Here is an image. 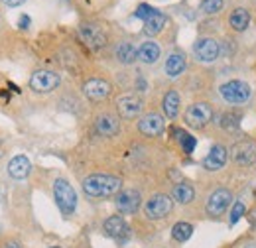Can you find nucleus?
<instances>
[{
  "label": "nucleus",
  "instance_id": "nucleus-1",
  "mask_svg": "<svg viewBox=\"0 0 256 248\" xmlns=\"http://www.w3.org/2000/svg\"><path fill=\"white\" fill-rule=\"evenodd\" d=\"M122 187L120 178L116 176H106V174H95L85 178L83 182V191L91 197H110L114 193H118Z\"/></svg>",
  "mask_w": 256,
  "mask_h": 248
},
{
  "label": "nucleus",
  "instance_id": "nucleus-2",
  "mask_svg": "<svg viewBox=\"0 0 256 248\" xmlns=\"http://www.w3.org/2000/svg\"><path fill=\"white\" fill-rule=\"evenodd\" d=\"M54 197H56V203L62 209V213L71 215L75 211V207H77V193H75V189L71 187L69 182L56 180L54 182Z\"/></svg>",
  "mask_w": 256,
  "mask_h": 248
},
{
  "label": "nucleus",
  "instance_id": "nucleus-3",
  "mask_svg": "<svg viewBox=\"0 0 256 248\" xmlns=\"http://www.w3.org/2000/svg\"><path fill=\"white\" fill-rule=\"evenodd\" d=\"M219 93L223 96V100H226L228 104H242L250 98V85L244 81L232 79V81H226L221 85Z\"/></svg>",
  "mask_w": 256,
  "mask_h": 248
},
{
  "label": "nucleus",
  "instance_id": "nucleus-4",
  "mask_svg": "<svg viewBox=\"0 0 256 248\" xmlns=\"http://www.w3.org/2000/svg\"><path fill=\"white\" fill-rule=\"evenodd\" d=\"M186 124L192 128H205L213 120V108L207 102H195L186 110Z\"/></svg>",
  "mask_w": 256,
  "mask_h": 248
},
{
  "label": "nucleus",
  "instance_id": "nucleus-5",
  "mask_svg": "<svg viewBox=\"0 0 256 248\" xmlns=\"http://www.w3.org/2000/svg\"><path fill=\"white\" fill-rule=\"evenodd\" d=\"M58 85H60V75L48 69H40L30 77V87L36 93H50L58 89Z\"/></svg>",
  "mask_w": 256,
  "mask_h": 248
},
{
  "label": "nucleus",
  "instance_id": "nucleus-6",
  "mask_svg": "<svg viewBox=\"0 0 256 248\" xmlns=\"http://www.w3.org/2000/svg\"><path fill=\"white\" fill-rule=\"evenodd\" d=\"M174 209V203L168 195H154L146 205H144V215L152 220L164 218L166 215H170Z\"/></svg>",
  "mask_w": 256,
  "mask_h": 248
},
{
  "label": "nucleus",
  "instance_id": "nucleus-7",
  "mask_svg": "<svg viewBox=\"0 0 256 248\" xmlns=\"http://www.w3.org/2000/svg\"><path fill=\"white\" fill-rule=\"evenodd\" d=\"M230 201H232V195H230L228 189H217V191H213L211 197L207 199V207H205L207 209V215L213 218L221 217L224 211L228 209Z\"/></svg>",
  "mask_w": 256,
  "mask_h": 248
},
{
  "label": "nucleus",
  "instance_id": "nucleus-8",
  "mask_svg": "<svg viewBox=\"0 0 256 248\" xmlns=\"http://www.w3.org/2000/svg\"><path fill=\"white\" fill-rule=\"evenodd\" d=\"M193 54H195V58H197L199 62L213 63L219 58V54H221V46H219V42H215L213 38H203V40H199V42L195 44Z\"/></svg>",
  "mask_w": 256,
  "mask_h": 248
},
{
  "label": "nucleus",
  "instance_id": "nucleus-9",
  "mask_svg": "<svg viewBox=\"0 0 256 248\" xmlns=\"http://www.w3.org/2000/svg\"><path fill=\"white\" fill-rule=\"evenodd\" d=\"M140 203H142V199H140V193H138L136 189H122V191H118L116 201H114L116 209H118L122 215H132V213H136V211L140 209Z\"/></svg>",
  "mask_w": 256,
  "mask_h": 248
},
{
  "label": "nucleus",
  "instance_id": "nucleus-10",
  "mask_svg": "<svg viewBox=\"0 0 256 248\" xmlns=\"http://www.w3.org/2000/svg\"><path fill=\"white\" fill-rule=\"evenodd\" d=\"M79 36H81V40L85 42V46H89L93 52L104 48V44H106L104 32L100 30L98 26H95V24H83V26L79 28Z\"/></svg>",
  "mask_w": 256,
  "mask_h": 248
},
{
  "label": "nucleus",
  "instance_id": "nucleus-11",
  "mask_svg": "<svg viewBox=\"0 0 256 248\" xmlns=\"http://www.w3.org/2000/svg\"><path fill=\"white\" fill-rule=\"evenodd\" d=\"M83 93H85L87 98H91V100L98 102V100H104L106 96H110L112 87H110L108 81L95 77V79H89V81L83 85Z\"/></svg>",
  "mask_w": 256,
  "mask_h": 248
},
{
  "label": "nucleus",
  "instance_id": "nucleus-12",
  "mask_svg": "<svg viewBox=\"0 0 256 248\" xmlns=\"http://www.w3.org/2000/svg\"><path fill=\"white\" fill-rule=\"evenodd\" d=\"M116 108L122 118H134L142 112V100L136 94H124L116 100Z\"/></svg>",
  "mask_w": 256,
  "mask_h": 248
},
{
  "label": "nucleus",
  "instance_id": "nucleus-13",
  "mask_svg": "<svg viewBox=\"0 0 256 248\" xmlns=\"http://www.w3.org/2000/svg\"><path fill=\"white\" fill-rule=\"evenodd\" d=\"M164 128H166L164 118H162L160 114H156V112H148L138 122V130L142 134H146V136H160L162 132H164Z\"/></svg>",
  "mask_w": 256,
  "mask_h": 248
},
{
  "label": "nucleus",
  "instance_id": "nucleus-14",
  "mask_svg": "<svg viewBox=\"0 0 256 248\" xmlns=\"http://www.w3.org/2000/svg\"><path fill=\"white\" fill-rule=\"evenodd\" d=\"M230 156L234 158V162H238L240 166H246L250 164L252 160L256 158V146L254 142L250 140H242V142H236L230 150Z\"/></svg>",
  "mask_w": 256,
  "mask_h": 248
},
{
  "label": "nucleus",
  "instance_id": "nucleus-15",
  "mask_svg": "<svg viewBox=\"0 0 256 248\" xmlns=\"http://www.w3.org/2000/svg\"><path fill=\"white\" fill-rule=\"evenodd\" d=\"M224 162H226V148L221 146V144H215L211 148V152L207 154V158L203 160V166H205V170L215 172V170H221L223 168Z\"/></svg>",
  "mask_w": 256,
  "mask_h": 248
},
{
  "label": "nucleus",
  "instance_id": "nucleus-16",
  "mask_svg": "<svg viewBox=\"0 0 256 248\" xmlns=\"http://www.w3.org/2000/svg\"><path fill=\"white\" fill-rule=\"evenodd\" d=\"M30 170H32V166H30V160L26 156H14L8 164V174L14 180H26Z\"/></svg>",
  "mask_w": 256,
  "mask_h": 248
},
{
  "label": "nucleus",
  "instance_id": "nucleus-17",
  "mask_svg": "<svg viewBox=\"0 0 256 248\" xmlns=\"http://www.w3.org/2000/svg\"><path fill=\"white\" fill-rule=\"evenodd\" d=\"M104 232L112 238H120V236H126L128 234V224L126 220L120 217V215H112V217L106 218L104 222Z\"/></svg>",
  "mask_w": 256,
  "mask_h": 248
},
{
  "label": "nucleus",
  "instance_id": "nucleus-18",
  "mask_svg": "<svg viewBox=\"0 0 256 248\" xmlns=\"http://www.w3.org/2000/svg\"><path fill=\"white\" fill-rule=\"evenodd\" d=\"M186 56L184 54H180V52H174V54H170L168 56V60H166V73L170 75V77H178V75H182L184 71H186Z\"/></svg>",
  "mask_w": 256,
  "mask_h": 248
},
{
  "label": "nucleus",
  "instance_id": "nucleus-19",
  "mask_svg": "<svg viewBox=\"0 0 256 248\" xmlns=\"http://www.w3.org/2000/svg\"><path fill=\"white\" fill-rule=\"evenodd\" d=\"M166 26V16L162 14L160 10H152V14L148 16V20L144 22V34L146 36H158Z\"/></svg>",
  "mask_w": 256,
  "mask_h": 248
},
{
  "label": "nucleus",
  "instance_id": "nucleus-20",
  "mask_svg": "<svg viewBox=\"0 0 256 248\" xmlns=\"http://www.w3.org/2000/svg\"><path fill=\"white\" fill-rule=\"evenodd\" d=\"M160 58V46L156 42H144L138 48V60L142 63H156Z\"/></svg>",
  "mask_w": 256,
  "mask_h": 248
},
{
  "label": "nucleus",
  "instance_id": "nucleus-21",
  "mask_svg": "<svg viewBox=\"0 0 256 248\" xmlns=\"http://www.w3.org/2000/svg\"><path fill=\"white\" fill-rule=\"evenodd\" d=\"M228 22H230L232 30L244 32L246 28H248V24H250V12H248L246 8H236V10L230 14Z\"/></svg>",
  "mask_w": 256,
  "mask_h": 248
},
{
  "label": "nucleus",
  "instance_id": "nucleus-22",
  "mask_svg": "<svg viewBox=\"0 0 256 248\" xmlns=\"http://www.w3.org/2000/svg\"><path fill=\"white\" fill-rule=\"evenodd\" d=\"M180 102H182V100H180L178 91H168V93H166L162 106H164V112H166L168 118H176V116H178V112H180Z\"/></svg>",
  "mask_w": 256,
  "mask_h": 248
},
{
  "label": "nucleus",
  "instance_id": "nucleus-23",
  "mask_svg": "<svg viewBox=\"0 0 256 248\" xmlns=\"http://www.w3.org/2000/svg\"><path fill=\"white\" fill-rule=\"evenodd\" d=\"M96 130L102 134V136H114L118 132V120L110 114H102L96 118Z\"/></svg>",
  "mask_w": 256,
  "mask_h": 248
},
{
  "label": "nucleus",
  "instance_id": "nucleus-24",
  "mask_svg": "<svg viewBox=\"0 0 256 248\" xmlns=\"http://www.w3.org/2000/svg\"><path fill=\"white\" fill-rule=\"evenodd\" d=\"M116 58H118V62L124 63V65H130V63L136 62V58H138V50L132 46V44H120L118 48H116Z\"/></svg>",
  "mask_w": 256,
  "mask_h": 248
},
{
  "label": "nucleus",
  "instance_id": "nucleus-25",
  "mask_svg": "<svg viewBox=\"0 0 256 248\" xmlns=\"http://www.w3.org/2000/svg\"><path fill=\"white\" fill-rule=\"evenodd\" d=\"M193 197H195V191H193L192 186H188V184H178V186L174 187V199H176L178 203L188 205V203L193 201Z\"/></svg>",
  "mask_w": 256,
  "mask_h": 248
},
{
  "label": "nucleus",
  "instance_id": "nucleus-26",
  "mask_svg": "<svg viewBox=\"0 0 256 248\" xmlns=\"http://www.w3.org/2000/svg\"><path fill=\"white\" fill-rule=\"evenodd\" d=\"M192 234H193V226L190 222H176L174 228H172V236H174V240H178V242L190 240Z\"/></svg>",
  "mask_w": 256,
  "mask_h": 248
},
{
  "label": "nucleus",
  "instance_id": "nucleus-27",
  "mask_svg": "<svg viewBox=\"0 0 256 248\" xmlns=\"http://www.w3.org/2000/svg\"><path fill=\"white\" fill-rule=\"evenodd\" d=\"M176 136H178V140H180V144H182V148H184V152L186 154H192L193 150H195V138L190 136L188 132H184V130H176Z\"/></svg>",
  "mask_w": 256,
  "mask_h": 248
},
{
  "label": "nucleus",
  "instance_id": "nucleus-28",
  "mask_svg": "<svg viewBox=\"0 0 256 248\" xmlns=\"http://www.w3.org/2000/svg\"><path fill=\"white\" fill-rule=\"evenodd\" d=\"M244 213H246V207H244L240 201H236V203L232 205V209H230V218H228V224H230V226H234V224H236V222L242 218V215H244Z\"/></svg>",
  "mask_w": 256,
  "mask_h": 248
},
{
  "label": "nucleus",
  "instance_id": "nucleus-29",
  "mask_svg": "<svg viewBox=\"0 0 256 248\" xmlns=\"http://www.w3.org/2000/svg\"><path fill=\"white\" fill-rule=\"evenodd\" d=\"M223 0H203L201 2V10L205 14H217L221 8H223Z\"/></svg>",
  "mask_w": 256,
  "mask_h": 248
},
{
  "label": "nucleus",
  "instance_id": "nucleus-30",
  "mask_svg": "<svg viewBox=\"0 0 256 248\" xmlns=\"http://www.w3.org/2000/svg\"><path fill=\"white\" fill-rule=\"evenodd\" d=\"M152 10H154V8H152V6H148V4H140V6L136 8V18H140V20H144V22H146V20H148V16L152 14Z\"/></svg>",
  "mask_w": 256,
  "mask_h": 248
},
{
  "label": "nucleus",
  "instance_id": "nucleus-31",
  "mask_svg": "<svg viewBox=\"0 0 256 248\" xmlns=\"http://www.w3.org/2000/svg\"><path fill=\"white\" fill-rule=\"evenodd\" d=\"M18 26H20L22 30H28V26H30V18H28V16L24 14V16L20 18V22H18Z\"/></svg>",
  "mask_w": 256,
  "mask_h": 248
},
{
  "label": "nucleus",
  "instance_id": "nucleus-32",
  "mask_svg": "<svg viewBox=\"0 0 256 248\" xmlns=\"http://www.w3.org/2000/svg\"><path fill=\"white\" fill-rule=\"evenodd\" d=\"M2 2H4L6 6H12V8H14V6H20V4H24L26 0H2Z\"/></svg>",
  "mask_w": 256,
  "mask_h": 248
},
{
  "label": "nucleus",
  "instance_id": "nucleus-33",
  "mask_svg": "<svg viewBox=\"0 0 256 248\" xmlns=\"http://www.w3.org/2000/svg\"><path fill=\"white\" fill-rule=\"evenodd\" d=\"M4 248H22V246H20V244H16V242H8Z\"/></svg>",
  "mask_w": 256,
  "mask_h": 248
},
{
  "label": "nucleus",
  "instance_id": "nucleus-34",
  "mask_svg": "<svg viewBox=\"0 0 256 248\" xmlns=\"http://www.w3.org/2000/svg\"><path fill=\"white\" fill-rule=\"evenodd\" d=\"M244 248H256V240H254V242H248V244H246Z\"/></svg>",
  "mask_w": 256,
  "mask_h": 248
},
{
  "label": "nucleus",
  "instance_id": "nucleus-35",
  "mask_svg": "<svg viewBox=\"0 0 256 248\" xmlns=\"http://www.w3.org/2000/svg\"><path fill=\"white\" fill-rule=\"evenodd\" d=\"M52 248H62V246H52Z\"/></svg>",
  "mask_w": 256,
  "mask_h": 248
}]
</instances>
